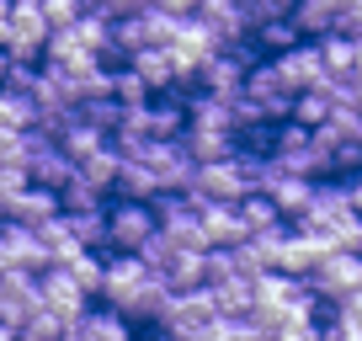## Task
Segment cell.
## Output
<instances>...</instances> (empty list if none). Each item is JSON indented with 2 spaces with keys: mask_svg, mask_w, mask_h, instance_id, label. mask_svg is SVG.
<instances>
[{
  "mask_svg": "<svg viewBox=\"0 0 362 341\" xmlns=\"http://www.w3.org/2000/svg\"><path fill=\"white\" fill-rule=\"evenodd\" d=\"M346 192H351V214L362 219V176H357V182H346Z\"/></svg>",
  "mask_w": 362,
  "mask_h": 341,
  "instance_id": "obj_36",
  "label": "cell"
},
{
  "mask_svg": "<svg viewBox=\"0 0 362 341\" xmlns=\"http://www.w3.org/2000/svg\"><path fill=\"white\" fill-rule=\"evenodd\" d=\"M315 43H320V59H325L330 80L346 75V69H357V37L351 33H325V37H315Z\"/></svg>",
  "mask_w": 362,
  "mask_h": 341,
  "instance_id": "obj_24",
  "label": "cell"
},
{
  "mask_svg": "<svg viewBox=\"0 0 362 341\" xmlns=\"http://www.w3.org/2000/svg\"><path fill=\"white\" fill-rule=\"evenodd\" d=\"M261 192H272V203L283 208V219H298L309 208V197H315V176H298V170H277Z\"/></svg>",
  "mask_w": 362,
  "mask_h": 341,
  "instance_id": "obj_15",
  "label": "cell"
},
{
  "mask_svg": "<svg viewBox=\"0 0 362 341\" xmlns=\"http://www.w3.org/2000/svg\"><path fill=\"white\" fill-rule=\"evenodd\" d=\"M112 96H117L123 107H134V102H149L155 91L144 86V75H139V69L128 64V59H117V64H112Z\"/></svg>",
  "mask_w": 362,
  "mask_h": 341,
  "instance_id": "obj_28",
  "label": "cell"
},
{
  "mask_svg": "<svg viewBox=\"0 0 362 341\" xmlns=\"http://www.w3.org/2000/svg\"><path fill=\"white\" fill-rule=\"evenodd\" d=\"M181 149L192 160H218V155H229V149H240V139L229 134V128H214V123H192L187 117V128H181Z\"/></svg>",
  "mask_w": 362,
  "mask_h": 341,
  "instance_id": "obj_14",
  "label": "cell"
},
{
  "mask_svg": "<svg viewBox=\"0 0 362 341\" xmlns=\"http://www.w3.org/2000/svg\"><path fill=\"white\" fill-rule=\"evenodd\" d=\"M250 16V27L256 22H272V16H293V0H240Z\"/></svg>",
  "mask_w": 362,
  "mask_h": 341,
  "instance_id": "obj_32",
  "label": "cell"
},
{
  "mask_svg": "<svg viewBox=\"0 0 362 341\" xmlns=\"http://www.w3.org/2000/svg\"><path fill=\"white\" fill-rule=\"evenodd\" d=\"M128 330H134V320L117 315L112 304H86L75 320H64V336L75 341H123Z\"/></svg>",
  "mask_w": 362,
  "mask_h": 341,
  "instance_id": "obj_9",
  "label": "cell"
},
{
  "mask_svg": "<svg viewBox=\"0 0 362 341\" xmlns=\"http://www.w3.org/2000/svg\"><path fill=\"white\" fill-rule=\"evenodd\" d=\"M54 267H64V272L75 277V283L86 288L90 299L102 294V256H90V250H75V256H64V262H54Z\"/></svg>",
  "mask_w": 362,
  "mask_h": 341,
  "instance_id": "obj_29",
  "label": "cell"
},
{
  "mask_svg": "<svg viewBox=\"0 0 362 341\" xmlns=\"http://www.w3.org/2000/svg\"><path fill=\"white\" fill-rule=\"evenodd\" d=\"M336 33L362 37V0H341V22H336Z\"/></svg>",
  "mask_w": 362,
  "mask_h": 341,
  "instance_id": "obj_34",
  "label": "cell"
},
{
  "mask_svg": "<svg viewBox=\"0 0 362 341\" xmlns=\"http://www.w3.org/2000/svg\"><path fill=\"white\" fill-rule=\"evenodd\" d=\"M149 6H160V11H170V16H192L197 11V0H149Z\"/></svg>",
  "mask_w": 362,
  "mask_h": 341,
  "instance_id": "obj_35",
  "label": "cell"
},
{
  "mask_svg": "<svg viewBox=\"0 0 362 341\" xmlns=\"http://www.w3.org/2000/svg\"><path fill=\"white\" fill-rule=\"evenodd\" d=\"M27 144H33V155H27V170H33V182H43V187H64L69 176H75V155H69L59 139H43L37 128H27Z\"/></svg>",
  "mask_w": 362,
  "mask_h": 341,
  "instance_id": "obj_8",
  "label": "cell"
},
{
  "mask_svg": "<svg viewBox=\"0 0 362 341\" xmlns=\"http://www.w3.org/2000/svg\"><path fill=\"white\" fill-rule=\"evenodd\" d=\"M102 197H107V192H102L96 182H86L80 170L59 187V208H69V214H75V208H102Z\"/></svg>",
  "mask_w": 362,
  "mask_h": 341,
  "instance_id": "obj_30",
  "label": "cell"
},
{
  "mask_svg": "<svg viewBox=\"0 0 362 341\" xmlns=\"http://www.w3.org/2000/svg\"><path fill=\"white\" fill-rule=\"evenodd\" d=\"M309 288L330 304L351 299V288H362V250H325L315 267H309Z\"/></svg>",
  "mask_w": 362,
  "mask_h": 341,
  "instance_id": "obj_2",
  "label": "cell"
},
{
  "mask_svg": "<svg viewBox=\"0 0 362 341\" xmlns=\"http://www.w3.org/2000/svg\"><path fill=\"white\" fill-rule=\"evenodd\" d=\"M240 91L256 102V112L261 117H272V123H283V117H293V86H288L283 75H277V64H250L245 69V86Z\"/></svg>",
  "mask_w": 362,
  "mask_h": 341,
  "instance_id": "obj_5",
  "label": "cell"
},
{
  "mask_svg": "<svg viewBox=\"0 0 362 341\" xmlns=\"http://www.w3.org/2000/svg\"><path fill=\"white\" fill-rule=\"evenodd\" d=\"M80 11H86V0H43V16H48V27H69Z\"/></svg>",
  "mask_w": 362,
  "mask_h": 341,
  "instance_id": "obj_33",
  "label": "cell"
},
{
  "mask_svg": "<svg viewBox=\"0 0 362 341\" xmlns=\"http://www.w3.org/2000/svg\"><path fill=\"white\" fill-rule=\"evenodd\" d=\"M117 197H160V182H155V170L144 166L139 155H123L117 160Z\"/></svg>",
  "mask_w": 362,
  "mask_h": 341,
  "instance_id": "obj_23",
  "label": "cell"
},
{
  "mask_svg": "<svg viewBox=\"0 0 362 341\" xmlns=\"http://www.w3.org/2000/svg\"><path fill=\"white\" fill-rule=\"evenodd\" d=\"M330 107H336V86H330V80H325V86H309V91L293 96V117H298L304 128H320V123L330 117Z\"/></svg>",
  "mask_w": 362,
  "mask_h": 341,
  "instance_id": "obj_25",
  "label": "cell"
},
{
  "mask_svg": "<svg viewBox=\"0 0 362 341\" xmlns=\"http://www.w3.org/2000/svg\"><path fill=\"white\" fill-rule=\"evenodd\" d=\"M235 208H240V224H245V240H250V235H267V229H277V224H288L283 208L272 203V192H261V187H250Z\"/></svg>",
  "mask_w": 362,
  "mask_h": 341,
  "instance_id": "obj_17",
  "label": "cell"
},
{
  "mask_svg": "<svg viewBox=\"0 0 362 341\" xmlns=\"http://www.w3.org/2000/svg\"><path fill=\"white\" fill-rule=\"evenodd\" d=\"M0 240H6V256H11V267H27V272H37V277L54 267V250H48V240L37 235L33 224H16V219H11Z\"/></svg>",
  "mask_w": 362,
  "mask_h": 341,
  "instance_id": "obj_12",
  "label": "cell"
},
{
  "mask_svg": "<svg viewBox=\"0 0 362 341\" xmlns=\"http://www.w3.org/2000/svg\"><path fill=\"white\" fill-rule=\"evenodd\" d=\"M272 64H277V75L293 86V96L298 91H309V86H325V59H320V43L315 37H298L293 48H283V54H272Z\"/></svg>",
  "mask_w": 362,
  "mask_h": 341,
  "instance_id": "obj_7",
  "label": "cell"
},
{
  "mask_svg": "<svg viewBox=\"0 0 362 341\" xmlns=\"http://www.w3.org/2000/svg\"><path fill=\"white\" fill-rule=\"evenodd\" d=\"M203 235H208V245H240L245 240L240 208L235 203H203Z\"/></svg>",
  "mask_w": 362,
  "mask_h": 341,
  "instance_id": "obj_18",
  "label": "cell"
},
{
  "mask_svg": "<svg viewBox=\"0 0 362 341\" xmlns=\"http://www.w3.org/2000/svg\"><path fill=\"white\" fill-rule=\"evenodd\" d=\"M43 309V277L27 272V267H6L0 272V320L22 330V320Z\"/></svg>",
  "mask_w": 362,
  "mask_h": 341,
  "instance_id": "obj_6",
  "label": "cell"
},
{
  "mask_svg": "<svg viewBox=\"0 0 362 341\" xmlns=\"http://www.w3.org/2000/svg\"><path fill=\"white\" fill-rule=\"evenodd\" d=\"M0 208L16 219V224H43V219H54L59 214V192L54 187H43V182H22V187H11V192L0 197Z\"/></svg>",
  "mask_w": 362,
  "mask_h": 341,
  "instance_id": "obj_10",
  "label": "cell"
},
{
  "mask_svg": "<svg viewBox=\"0 0 362 341\" xmlns=\"http://www.w3.org/2000/svg\"><path fill=\"white\" fill-rule=\"evenodd\" d=\"M298 37H304V33H298L293 16H272V22H256V27H250V43L267 48V54H283V48H293Z\"/></svg>",
  "mask_w": 362,
  "mask_h": 341,
  "instance_id": "obj_26",
  "label": "cell"
},
{
  "mask_svg": "<svg viewBox=\"0 0 362 341\" xmlns=\"http://www.w3.org/2000/svg\"><path fill=\"white\" fill-rule=\"evenodd\" d=\"M293 22L304 37H325L341 22V0H293Z\"/></svg>",
  "mask_w": 362,
  "mask_h": 341,
  "instance_id": "obj_20",
  "label": "cell"
},
{
  "mask_svg": "<svg viewBox=\"0 0 362 341\" xmlns=\"http://www.w3.org/2000/svg\"><path fill=\"white\" fill-rule=\"evenodd\" d=\"M192 16L218 37V48H224V43H240V37H250V16H245V6H240V0H197V11H192Z\"/></svg>",
  "mask_w": 362,
  "mask_h": 341,
  "instance_id": "obj_11",
  "label": "cell"
},
{
  "mask_svg": "<svg viewBox=\"0 0 362 341\" xmlns=\"http://www.w3.org/2000/svg\"><path fill=\"white\" fill-rule=\"evenodd\" d=\"M64 224H69V235L80 240V245H107V203L102 208H75V214H69L64 208Z\"/></svg>",
  "mask_w": 362,
  "mask_h": 341,
  "instance_id": "obj_27",
  "label": "cell"
},
{
  "mask_svg": "<svg viewBox=\"0 0 362 341\" xmlns=\"http://www.w3.org/2000/svg\"><path fill=\"white\" fill-rule=\"evenodd\" d=\"M43 304L54 309L59 320H75L80 309L90 304V294H86V288H80L75 277L64 272V267H48V272H43Z\"/></svg>",
  "mask_w": 362,
  "mask_h": 341,
  "instance_id": "obj_13",
  "label": "cell"
},
{
  "mask_svg": "<svg viewBox=\"0 0 362 341\" xmlns=\"http://www.w3.org/2000/svg\"><path fill=\"white\" fill-rule=\"evenodd\" d=\"M214 320H218L214 288L197 283V288H176V299H170L160 330H176V336H208V325H214Z\"/></svg>",
  "mask_w": 362,
  "mask_h": 341,
  "instance_id": "obj_3",
  "label": "cell"
},
{
  "mask_svg": "<svg viewBox=\"0 0 362 341\" xmlns=\"http://www.w3.org/2000/svg\"><path fill=\"white\" fill-rule=\"evenodd\" d=\"M176 250H181V240L170 235V229H155V235L139 245V256H144V267H155V272H165L170 262H176Z\"/></svg>",
  "mask_w": 362,
  "mask_h": 341,
  "instance_id": "obj_31",
  "label": "cell"
},
{
  "mask_svg": "<svg viewBox=\"0 0 362 341\" xmlns=\"http://www.w3.org/2000/svg\"><path fill=\"white\" fill-rule=\"evenodd\" d=\"M6 336H16V325H6V320H0V341H6Z\"/></svg>",
  "mask_w": 362,
  "mask_h": 341,
  "instance_id": "obj_39",
  "label": "cell"
},
{
  "mask_svg": "<svg viewBox=\"0 0 362 341\" xmlns=\"http://www.w3.org/2000/svg\"><path fill=\"white\" fill-rule=\"evenodd\" d=\"M208 288H214L218 315H250V309H256V277H245V272L218 277V283H208Z\"/></svg>",
  "mask_w": 362,
  "mask_h": 341,
  "instance_id": "obj_19",
  "label": "cell"
},
{
  "mask_svg": "<svg viewBox=\"0 0 362 341\" xmlns=\"http://www.w3.org/2000/svg\"><path fill=\"white\" fill-rule=\"evenodd\" d=\"M6 267H11V256H6V240H0V272H6Z\"/></svg>",
  "mask_w": 362,
  "mask_h": 341,
  "instance_id": "obj_38",
  "label": "cell"
},
{
  "mask_svg": "<svg viewBox=\"0 0 362 341\" xmlns=\"http://www.w3.org/2000/svg\"><path fill=\"white\" fill-rule=\"evenodd\" d=\"M6 224H11V214H6V208H0V235H6Z\"/></svg>",
  "mask_w": 362,
  "mask_h": 341,
  "instance_id": "obj_40",
  "label": "cell"
},
{
  "mask_svg": "<svg viewBox=\"0 0 362 341\" xmlns=\"http://www.w3.org/2000/svg\"><path fill=\"white\" fill-rule=\"evenodd\" d=\"M160 229L155 197H117L107 203V250H139Z\"/></svg>",
  "mask_w": 362,
  "mask_h": 341,
  "instance_id": "obj_1",
  "label": "cell"
},
{
  "mask_svg": "<svg viewBox=\"0 0 362 341\" xmlns=\"http://www.w3.org/2000/svg\"><path fill=\"white\" fill-rule=\"evenodd\" d=\"M128 64L144 75L149 91H176V86H181L176 64H170V54H165V43H149V48H139V54H128Z\"/></svg>",
  "mask_w": 362,
  "mask_h": 341,
  "instance_id": "obj_16",
  "label": "cell"
},
{
  "mask_svg": "<svg viewBox=\"0 0 362 341\" xmlns=\"http://www.w3.org/2000/svg\"><path fill=\"white\" fill-rule=\"evenodd\" d=\"M11 64H16V59L6 54V48H0V86H6V75H11Z\"/></svg>",
  "mask_w": 362,
  "mask_h": 341,
  "instance_id": "obj_37",
  "label": "cell"
},
{
  "mask_svg": "<svg viewBox=\"0 0 362 341\" xmlns=\"http://www.w3.org/2000/svg\"><path fill=\"white\" fill-rule=\"evenodd\" d=\"M33 117H37L33 96H27V91H16V86H0V139L27 134V128H33Z\"/></svg>",
  "mask_w": 362,
  "mask_h": 341,
  "instance_id": "obj_21",
  "label": "cell"
},
{
  "mask_svg": "<svg viewBox=\"0 0 362 341\" xmlns=\"http://www.w3.org/2000/svg\"><path fill=\"white\" fill-rule=\"evenodd\" d=\"M117 160H123V149H117L112 139H107L102 149H90V155H80V160H75V170L86 176V182H96L102 192H112V187H117Z\"/></svg>",
  "mask_w": 362,
  "mask_h": 341,
  "instance_id": "obj_22",
  "label": "cell"
},
{
  "mask_svg": "<svg viewBox=\"0 0 362 341\" xmlns=\"http://www.w3.org/2000/svg\"><path fill=\"white\" fill-rule=\"evenodd\" d=\"M48 16H43V0H11V37H6V54L22 59V64H37L48 43Z\"/></svg>",
  "mask_w": 362,
  "mask_h": 341,
  "instance_id": "obj_4",
  "label": "cell"
}]
</instances>
